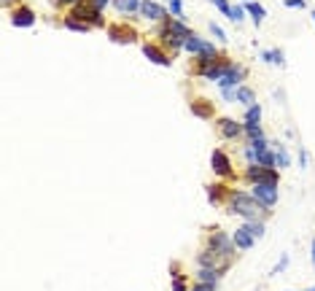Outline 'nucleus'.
Masks as SVG:
<instances>
[{
    "label": "nucleus",
    "instance_id": "obj_1",
    "mask_svg": "<svg viewBox=\"0 0 315 291\" xmlns=\"http://www.w3.org/2000/svg\"><path fill=\"white\" fill-rule=\"evenodd\" d=\"M232 216H240L245 221H267L270 216V208L261 205L253 194H245V192H229V210Z\"/></svg>",
    "mask_w": 315,
    "mask_h": 291
},
{
    "label": "nucleus",
    "instance_id": "obj_2",
    "mask_svg": "<svg viewBox=\"0 0 315 291\" xmlns=\"http://www.w3.org/2000/svg\"><path fill=\"white\" fill-rule=\"evenodd\" d=\"M68 16H73V19H78V22L89 24V27H102V24H105L102 11H97V8H94L89 0H81L78 6H73Z\"/></svg>",
    "mask_w": 315,
    "mask_h": 291
},
{
    "label": "nucleus",
    "instance_id": "obj_3",
    "mask_svg": "<svg viewBox=\"0 0 315 291\" xmlns=\"http://www.w3.org/2000/svg\"><path fill=\"white\" fill-rule=\"evenodd\" d=\"M229 261H232V259H229L226 253L210 248V246H205L202 251L197 253V264H199V267H218V270H226Z\"/></svg>",
    "mask_w": 315,
    "mask_h": 291
},
{
    "label": "nucleus",
    "instance_id": "obj_4",
    "mask_svg": "<svg viewBox=\"0 0 315 291\" xmlns=\"http://www.w3.org/2000/svg\"><path fill=\"white\" fill-rule=\"evenodd\" d=\"M183 49L192 51V54H197V57H218L216 43H210L207 38H202V35H197V33L192 35V38L183 41Z\"/></svg>",
    "mask_w": 315,
    "mask_h": 291
},
{
    "label": "nucleus",
    "instance_id": "obj_5",
    "mask_svg": "<svg viewBox=\"0 0 315 291\" xmlns=\"http://www.w3.org/2000/svg\"><path fill=\"white\" fill-rule=\"evenodd\" d=\"M245 178L251 183H278L280 181L278 167H261V165H248Z\"/></svg>",
    "mask_w": 315,
    "mask_h": 291
},
{
    "label": "nucleus",
    "instance_id": "obj_6",
    "mask_svg": "<svg viewBox=\"0 0 315 291\" xmlns=\"http://www.w3.org/2000/svg\"><path fill=\"white\" fill-rule=\"evenodd\" d=\"M207 246L210 248H216V251H221V253H226L229 259L234 256V240H232V234H226V232H221V229H210V234H207Z\"/></svg>",
    "mask_w": 315,
    "mask_h": 291
},
{
    "label": "nucleus",
    "instance_id": "obj_7",
    "mask_svg": "<svg viewBox=\"0 0 315 291\" xmlns=\"http://www.w3.org/2000/svg\"><path fill=\"white\" fill-rule=\"evenodd\" d=\"M251 194L259 200L261 205H267V208H272V205H278V183H253L251 186Z\"/></svg>",
    "mask_w": 315,
    "mask_h": 291
},
{
    "label": "nucleus",
    "instance_id": "obj_8",
    "mask_svg": "<svg viewBox=\"0 0 315 291\" xmlns=\"http://www.w3.org/2000/svg\"><path fill=\"white\" fill-rule=\"evenodd\" d=\"M210 167H213V173L221 175V178H232L234 175L232 159H229L226 151H221V148H213V154H210Z\"/></svg>",
    "mask_w": 315,
    "mask_h": 291
},
{
    "label": "nucleus",
    "instance_id": "obj_9",
    "mask_svg": "<svg viewBox=\"0 0 315 291\" xmlns=\"http://www.w3.org/2000/svg\"><path fill=\"white\" fill-rule=\"evenodd\" d=\"M108 38L113 43H135L138 33H135V27H129L127 22H116V24L108 27Z\"/></svg>",
    "mask_w": 315,
    "mask_h": 291
},
{
    "label": "nucleus",
    "instance_id": "obj_10",
    "mask_svg": "<svg viewBox=\"0 0 315 291\" xmlns=\"http://www.w3.org/2000/svg\"><path fill=\"white\" fill-rule=\"evenodd\" d=\"M243 78H245V68H240V65L232 62V65L226 68V73H224V76L218 78L216 84H218V89H237Z\"/></svg>",
    "mask_w": 315,
    "mask_h": 291
},
{
    "label": "nucleus",
    "instance_id": "obj_11",
    "mask_svg": "<svg viewBox=\"0 0 315 291\" xmlns=\"http://www.w3.org/2000/svg\"><path fill=\"white\" fill-rule=\"evenodd\" d=\"M143 54L151 60V62H156V65H162V68H170L173 65V57L162 49V46H156V43H143Z\"/></svg>",
    "mask_w": 315,
    "mask_h": 291
},
{
    "label": "nucleus",
    "instance_id": "obj_12",
    "mask_svg": "<svg viewBox=\"0 0 315 291\" xmlns=\"http://www.w3.org/2000/svg\"><path fill=\"white\" fill-rule=\"evenodd\" d=\"M216 129H218V135H221V138L234 140L237 135L243 133V124H240V121H234V119H229V116H221L216 121Z\"/></svg>",
    "mask_w": 315,
    "mask_h": 291
},
{
    "label": "nucleus",
    "instance_id": "obj_13",
    "mask_svg": "<svg viewBox=\"0 0 315 291\" xmlns=\"http://www.w3.org/2000/svg\"><path fill=\"white\" fill-rule=\"evenodd\" d=\"M140 16L143 19H151V22H159V19H167V11L156 3V0H143Z\"/></svg>",
    "mask_w": 315,
    "mask_h": 291
},
{
    "label": "nucleus",
    "instance_id": "obj_14",
    "mask_svg": "<svg viewBox=\"0 0 315 291\" xmlns=\"http://www.w3.org/2000/svg\"><path fill=\"white\" fill-rule=\"evenodd\" d=\"M11 24L14 27H33L35 24V11L33 8H24V6H19L11 11Z\"/></svg>",
    "mask_w": 315,
    "mask_h": 291
},
{
    "label": "nucleus",
    "instance_id": "obj_15",
    "mask_svg": "<svg viewBox=\"0 0 315 291\" xmlns=\"http://www.w3.org/2000/svg\"><path fill=\"white\" fill-rule=\"evenodd\" d=\"M159 35H162V43L165 46H170V49L173 51H178V49H183V38H180V35L173 30V27H170L167 22L159 27Z\"/></svg>",
    "mask_w": 315,
    "mask_h": 291
},
{
    "label": "nucleus",
    "instance_id": "obj_16",
    "mask_svg": "<svg viewBox=\"0 0 315 291\" xmlns=\"http://www.w3.org/2000/svg\"><path fill=\"white\" fill-rule=\"evenodd\" d=\"M232 240H234V246L240 248V251L253 248V243H256V237H253V234L245 229V224H243V227H237V229L232 232Z\"/></svg>",
    "mask_w": 315,
    "mask_h": 291
},
{
    "label": "nucleus",
    "instance_id": "obj_17",
    "mask_svg": "<svg viewBox=\"0 0 315 291\" xmlns=\"http://www.w3.org/2000/svg\"><path fill=\"white\" fill-rule=\"evenodd\" d=\"M224 272H226V270H218V267H199V270H197V280L218 286V280H221Z\"/></svg>",
    "mask_w": 315,
    "mask_h": 291
},
{
    "label": "nucleus",
    "instance_id": "obj_18",
    "mask_svg": "<svg viewBox=\"0 0 315 291\" xmlns=\"http://www.w3.org/2000/svg\"><path fill=\"white\" fill-rule=\"evenodd\" d=\"M189 108H192V114L199 116V119H213V102H210V100H202V97L192 100V105H189Z\"/></svg>",
    "mask_w": 315,
    "mask_h": 291
},
{
    "label": "nucleus",
    "instance_id": "obj_19",
    "mask_svg": "<svg viewBox=\"0 0 315 291\" xmlns=\"http://www.w3.org/2000/svg\"><path fill=\"white\" fill-rule=\"evenodd\" d=\"M234 102H243L245 108H251V105H256V92L251 89V87H237L234 89Z\"/></svg>",
    "mask_w": 315,
    "mask_h": 291
},
{
    "label": "nucleus",
    "instance_id": "obj_20",
    "mask_svg": "<svg viewBox=\"0 0 315 291\" xmlns=\"http://www.w3.org/2000/svg\"><path fill=\"white\" fill-rule=\"evenodd\" d=\"M245 6V11L251 14V19H253V24L259 27L261 22H264V16H267V11H264V6L259 3V0H253V3H243Z\"/></svg>",
    "mask_w": 315,
    "mask_h": 291
},
{
    "label": "nucleus",
    "instance_id": "obj_21",
    "mask_svg": "<svg viewBox=\"0 0 315 291\" xmlns=\"http://www.w3.org/2000/svg\"><path fill=\"white\" fill-rule=\"evenodd\" d=\"M291 165V154L283 143H275V167H288Z\"/></svg>",
    "mask_w": 315,
    "mask_h": 291
},
{
    "label": "nucleus",
    "instance_id": "obj_22",
    "mask_svg": "<svg viewBox=\"0 0 315 291\" xmlns=\"http://www.w3.org/2000/svg\"><path fill=\"white\" fill-rule=\"evenodd\" d=\"M165 22H167L170 27H173V30H175V33L180 35V38H183V41H186V38H192V35H194V30H189V27L183 24V19H170V16H167Z\"/></svg>",
    "mask_w": 315,
    "mask_h": 291
},
{
    "label": "nucleus",
    "instance_id": "obj_23",
    "mask_svg": "<svg viewBox=\"0 0 315 291\" xmlns=\"http://www.w3.org/2000/svg\"><path fill=\"white\" fill-rule=\"evenodd\" d=\"M261 60L264 62H270V65H283V49H264L261 51Z\"/></svg>",
    "mask_w": 315,
    "mask_h": 291
},
{
    "label": "nucleus",
    "instance_id": "obj_24",
    "mask_svg": "<svg viewBox=\"0 0 315 291\" xmlns=\"http://www.w3.org/2000/svg\"><path fill=\"white\" fill-rule=\"evenodd\" d=\"M243 133L248 135V138H264V129H261V124L259 121H243Z\"/></svg>",
    "mask_w": 315,
    "mask_h": 291
},
{
    "label": "nucleus",
    "instance_id": "obj_25",
    "mask_svg": "<svg viewBox=\"0 0 315 291\" xmlns=\"http://www.w3.org/2000/svg\"><path fill=\"white\" fill-rule=\"evenodd\" d=\"M224 192H226V186H221V183H213V186H207V200L210 202H221V197H224Z\"/></svg>",
    "mask_w": 315,
    "mask_h": 291
},
{
    "label": "nucleus",
    "instance_id": "obj_26",
    "mask_svg": "<svg viewBox=\"0 0 315 291\" xmlns=\"http://www.w3.org/2000/svg\"><path fill=\"white\" fill-rule=\"evenodd\" d=\"M248 146H251L253 148V151H259V154H264V151H270V140H267V138H253V140H248Z\"/></svg>",
    "mask_w": 315,
    "mask_h": 291
},
{
    "label": "nucleus",
    "instance_id": "obj_27",
    "mask_svg": "<svg viewBox=\"0 0 315 291\" xmlns=\"http://www.w3.org/2000/svg\"><path fill=\"white\" fill-rule=\"evenodd\" d=\"M245 229L251 232L256 240H259V237H264V221H245Z\"/></svg>",
    "mask_w": 315,
    "mask_h": 291
},
{
    "label": "nucleus",
    "instance_id": "obj_28",
    "mask_svg": "<svg viewBox=\"0 0 315 291\" xmlns=\"http://www.w3.org/2000/svg\"><path fill=\"white\" fill-rule=\"evenodd\" d=\"M173 291H189V288H186L183 275L178 272V264H173Z\"/></svg>",
    "mask_w": 315,
    "mask_h": 291
},
{
    "label": "nucleus",
    "instance_id": "obj_29",
    "mask_svg": "<svg viewBox=\"0 0 315 291\" xmlns=\"http://www.w3.org/2000/svg\"><path fill=\"white\" fill-rule=\"evenodd\" d=\"M65 27H68V30H75V33H87L89 30V24L73 19V16H65Z\"/></svg>",
    "mask_w": 315,
    "mask_h": 291
},
{
    "label": "nucleus",
    "instance_id": "obj_30",
    "mask_svg": "<svg viewBox=\"0 0 315 291\" xmlns=\"http://www.w3.org/2000/svg\"><path fill=\"white\" fill-rule=\"evenodd\" d=\"M167 6H170L173 19H183V3H180V0H167Z\"/></svg>",
    "mask_w": 315,
    "mask_h": 291
},
{
    "label": "nucleus",
    "instance_id": "obj_31",
    "mask_svg": "<svg viewBox=\"0 0 315 291\" xmlns=\"http://www.w3.org/2000/svg\"><path fill=\"white\" fill-rule=\"evenodd\" d=\"M207 3H213V6L218 8V11H221V14L226 16V19L232 16V3H229V0H207Z\"/></svg>",
    "mask_w": 315,
    "mask_h": 291
},
{
    "label": "nucleus",
    "instance_id": "obj_32",
    "mask_svg": "<svg viewBox=\"0 0 315 291\" xmlns=\"http://www.w3.org/2000/svg\"><path fill=\"white\" fill-rule=\"evenodd\" d=\"M245 121H261V105L256 102V105L245 108Z\"/></svg>",
    "mask_w": 315,
    "mask_h": 291
},
{
    "label": "nucleus",
    "instance_id": "obj_33",
    "mask_svg": "<svg viewBox=\"0 0 315 291\" xmlns=\"http://www.w3.org/2000/svg\"><path fill=\"white\" fill-rule=\"evenodd\" d=\"M256 165H261V167H275V151H264V154H259Z\"/></svg>",
    "mask_w": 315,
    "mask_h": 291
},
{
    "label": "nucleus",
    "instance_id": "obj_34",
    "mask_svg": "<svg viewBox=\"0 0 315 291\" xmlns=\"http://www.w3.org/2000/svg\"><path fill=\"white\" fill-rule=\"evenodd\" d=\"M243 19H245V6H234V8H232V16H229V22L240 24Z\"/></svg>",
    "mask_w": 315,
    "mask_h": 291
},
{
    "label": "nucleus",
    "instance_id": "obj_35",
    "mask_svg": "<svg viewBox=\"0 0 315 291\" xmlns=\"http://www.w3.org/2000/svg\"><path fill=\"white\" fill-rule=\"evenodd\" d=\"M210 33H213V35H216V38L221 41V43H226V41H229V38H226V33H224V27H221V24H216V22H210Z\"/></svg>",
    "mask_w": 315,
    "mask_h": 291
},
{
    "label": "nucleus",
    "instance_id": "obj_36",
    "mask_svg": "<svg viewBox=\"0 0 315 291\" xmlns=\"http://www.w3.org/2000/svg\"><path fill=\"white\" fill-rule=\"evenodd\" d=\"M288 261H291V256H288V253H283L280 261H278V267H275V275H278V272H283L285 267H288Z\"/></svg>",
    "mask_w": 315,
    "mask_h": 291
},
{
    "label": "nucleus",
    "instance_id": "obj_37",
    "mask_svg": "<svg viewBox=\"0 0 315 291\" xmlns=\"http://www.w3.org/2000/svg\"><path fill=\"white\" fill-rule=\"evenodd\" d=\"M283 3L288 8H304V6H307V0H283Z\"/></svg>",
    "mask_w": 315,
    "mask_h": 291
},
{
    "label": "nucleus",
    "instance_id": "obj_38",
    "mask_svg": "<svg viewBox=\"0 0 315 291\" xmlns=\"http://www.w3.org/2000/svg\"><path fill=\"white\" fill-rule=\"evenodd\" d=\"M192 291H216V286H213V283H202V280H199V283H197Z\"/></svg>",
    "mask_w": 315,
    "mask_h": 291
},
{
    "label": "nucleus",
    "instance_id": "obj_39",
    "mask_svg": "<svg viewBox=\"0 0 315 291\" xmlns=\"http://www.w3.org/2000/svg\"><path fill=\"white\" fill-rule=\"evenodd\" d=\"M113 6H116L119 11H129V0H113Z\"/></svg>",
    "mask_w": 315,
    "mask_h": 291
},
{
    "label": "nucleus",
    "instance_id": "obj_40",
    "mask_svg": "<svg viewBox=\"0 0 315 291\" xmlns=\"http://www.w3.org/2000/svg\"><path fill=\"white\" fill-rule=\"evenodd\" d=\"M89 3H92L94 8H97V11H102V8H105V6H108V3H111V0H89Z\"/></svg>",
    "mask_w": 315,
    "mask_h": 291
},
{
    "label": "nucleus",
    "instance_id": "obj_41",
    "mask_svg": "<svg viewBox=\"0 0 315 291\" xmlns=\"http://www.w3.org/2000/svg\"><path fill=\"white\" fill-rule=\"evenodd\" d=\"M221 97L224 100H234V89H221Z\"/></svg>",
    "mask_w": 315,
    "mask_h": 291
},
{
    "label": "nucleus",
    "instance_id": "obj_42",
    "mask_svg": "<svg viewBox=\"0 0 315 291\" xmlns=\"http://www.w3.org/2000/svg\"><path fill=\"white\" fill-rule=\"evenodd\" d=\"M54 3H57V6H60V3H62V6H78L81 0H54Z\"/></svg>",
    "mask_w": 315,
    "mask_h": 291
},
{
    "label": "nucleus",
    "instance_id": "obj_43",
    "mask_svg": "<svg viewBox=\"0 0 315 291\" xmlns=\"http://www.w3.org/2000/svg\"><path fill=\"white\" fill-rule=\"evenodd\" d=\"M310 251H312V253H310V256H312V267H315V237H312V243H310Z\"/></svg>",
    "mask_w": 315,
    "mask_h": 291
},
{
    "label": "nucleus",
    "instance_id": "obj_44",
    "mask_svg": "<svg viewBox=\"0 0 315 291\" xmlns=\"http://www.w3.org/2000/svg\"><path fill=\"white\" fill-rule=\"evenodd\" d=\"M240 3H253V0H240Z\"/></svg>",
    "mask_w": 315,
    "mask_h": 291
},
{
    "label": "nucleus",
    "instance_id": "obj_45",
    "mask_svg": "<svg viewBox=\"0 0 315 291\" xmlns=\"http://www.w3.org/2000/svg\"><path fill=\"white\" fill-rule=\"evenodd\" d=\"M304 291H315V286H310V288H304Z\"/></svg>",
    "mask_w": 315,
    "mask_h": 291
},
{
    "label": "nucleus",
    "instance_id": "obj_46",
    "mask_svg": "<svg viewBox=\"0 0 315 291\" xmlns=\"http://www.w3.org/2000/svg\"><path fill=\"white\" fill-rule=\"evenodd\" d=\"M312 22H315V11H312Z\"/></svg>",
    "mask_w": 315,
    "mask_h": 291
}]
</instances>
